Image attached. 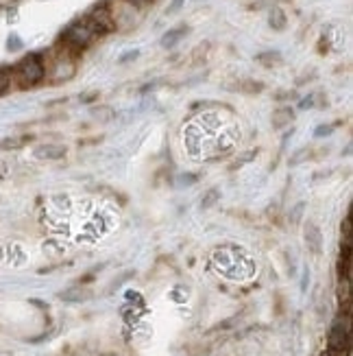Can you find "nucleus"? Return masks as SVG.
Segmentation results:
<instances>
[{"label":"nucleus","instance_id":"f8f14e48","mask_svg":"<svg viewBox=\"0 0 353 356\" xmlns=\"http://www.w3.org/2000/svg\"><path fill=\"white\" fill-rule=\"evenodd\" d=\"M125 3H129V5H133V7H142V5L150 3V0H125Z\"/></svg>","mask_w":353,"mask_h":356},{"label":"nucleus","instance_id":"9b49d317","mask_svg":"<svg viewBox=\"0 0 353 356\" xmlns=\"http://www.w3.org/2000/svg\"><path fill=\"white\" fill-rule=\"evenodd\" d=\"M343 232H345V238L351 236V219H349V216L343 221Z\"/></svg>","mask_w":353,"mask_h":356},{"label":"nucleus","instance_id":"0eeeda50","mask_svg":"<svg viewBox=\"0 0 353 356\" xmlns=\"http://www.w3.org/2000/svg\"><path fill=\"white\" fill-rule=\"evenodd\" d=\"M290 120H293V110H290V107H284V110H279L277 114L273 116V125L279 129V127H284L286 122H290Z\"/></svg>","mask_w":353,"mask_h":356},{"label":"nucleus","instance_id":"ddd939ff","mask_svg":"<svg viewBox=\"0 0 353 356\" xmlns=\"http://www.w3.org/2000/svg\"><path fill=\"white\" fill-rule=\"evenodd\" d=\"M332 129H334V127H318V129H316V136H327Z\"/></svg>","mask_w":353,"mask_h":356},{"label":"nucleus","instance_id":"7ed1b4c3","mask_svg":"<svg viewBox=\"0 0 353 356\" xmlns=\"http://www.w3.org/2000/svg\"><path fill=\"white\" fill-rule=\"evenodd\" d=\"M92 40H94V33L83 24V22H76L72 24L68 31H66V35H64V44L68 46L70 51H81L83 46H87Z\"/></svg>","mask_w":353,"mask_h":356},{"label":"nucleus","instance_id":"20e7f679","mask_svg":"<svg viewBox=\"0 0 353 356\" xmlns=\"http://www.w3.org/2000/svg\"><path fill=\"white\" fill-rule=\"evenodd\" d=\"M35 153H37V158H42V160H59V158L66 156V149L59 147V145H44Z\"/></svg>","mask_w":353,"mask_h":356},{"label":"nucleus","instance_id":"2eb2a0df","mask_svg":"<svg viewBox=\"0 0 353 356\" xmlns=\"http://www.w3.org/2000/svg\"><path fill=\"white\" fill-rule=\"evenodd\" d=\"M0 256H3V252H0Z\"/></svg>","mask_w":353,"mask_h":356},{"label":"nucleus","instance_id":"4468645a","mask_svg":"<svg viewBox=\"0 0 353 356\" xmlns=\"http://www.w3.org/2000/svg\"><path fill=\"white\" fill-rule=\"evenodd\" d=\"M0 175H7V164L0 162Z\"/></svg>","mask_w":353,"mask_h":356},{"label":"nucleus","instance_id":"39448f33","mask_svg":"<svg viewBox=\"0 0 353 356\" xmlns=\"http://www.w3.org/2000/svg\"><path fill=\"white\" fill-rule=\"evenodd\" d=\"M31 140L28 136H20V138H7V140H3L0 143V149H5V151H13V149H20V147H24L26 143Z\"/></svg>","mask_w":353,"mask_h":356},{"label":"nucleus","instance_id":"f257e3e1","mask_svg":"<svg viewBox=\"0 0 353 356\" xmlns=\"http://www.w3.org/2000/svg\"><path fill=\"white\" fill-rule=\"evenodd\" d=\"M46 74V68H44V61L37 57V55H28L24 57L18 66H15V70L11 72V76L15 81H18L20 88H31L35 86L37 81L44 79Z\"/></svg>","mask_w":353,"mask_h":356},{"label":"nucleus","instance_id":"1a4fd4ad","mask_svg":"<svg viewBox=\"0 0 353 356\" xmlns=\"http://www.w3.org/2000/svg\"><path fill=\"white\" fill-rule=\"evenodd\" d=\"M183 33H186V31L183 29H177V31H173V33H168V35H164V46H173Z\"/></svg>","mask_w":353,"mask_h":356},{"label":"nucleus","instance_id":"9d476101","mask_svg":"<svg viewBox=\"0 0 353 356\" xmlns=\"http://www.w3.org/2000/svg\"><path fill=\"white\" fill-rule=\"evenodd\" d=\"M284 22H286L284 13H282L279 9H275V11H273V15H270V24H273V26H277V29H282V26H284Z\"/></svg>","mask_w":353,"mask_h":356},{"label":"nucleus","instance_id":"6e6552de","mask_svg":"<svg viewBox=\"0 0 353 356\" xmlns=\"http://www.w3.org/2000/svg\"><path fill=\"white\" fill-rule=\"evenodd\" d=\"M11 81H13V76L9 70H0V95H5V92L11 88Z\"/></svg>","mask_w":353,"mask_h":356},{"label":"nucleus","instance_id":"f03ea898","mask_svg":"<svg viewBox=\"0 0 353 356\" xmlns=\"http://www.w3.org/2000/svg\"><path fill=\"white\" fill-rule=\"evenodd\" d=\"M81 22L92 31V33H94V38L103 35V33H110V31L116 29V20L107 7H96L94 11H89Z\"/></svg>","mask_w":353,"mask_h":356},{"label":"nucleus","instance_id":"423d86ee","mask_svg":"<svg viewBox=\"0 0 353 356\" xmlns=\"http://www.w3.org/2000/svg\"><path fill=\"white\" fill-rule=\"evenodd\" d=\"M305 238H308V245L312 247L314 252L320 250V234H318V229L314 225H308L305 227Z\"/></svg>","mask_w":353,"mask_h":356}]
</instances>
